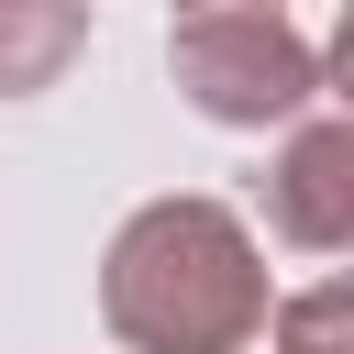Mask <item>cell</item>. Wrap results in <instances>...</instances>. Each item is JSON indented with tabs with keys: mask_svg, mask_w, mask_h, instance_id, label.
<instances>
[{
	"mask_svg": "<svg viewBox=\"0 0 354 354\" xmlns=\"http://www.w3.org/2000/svg\"><path fill=\"white\" fill-rule=\"evenodd\" d=\"M100 310L133 354H243L266 332V266L221 199H155L122 221Z\"/></svg>",
	"mask_w": 354,
	"mask_h": 354,
	"instance_id": "obj_1",
	"label": "cell"
},
{
	"mask_svg": "<svg viewBox=\"0 0 354 354\" xmlns=\"http://www.w3.org/2000/svg\"><path fill=\"white\" fill-rule=\"evenodd\" d=\"M166 55H177V77L210 122H288L321 88L299 22H277V11H188Z\"/></svg>",
	"mask_w": 354,
	"mask_h": 354,
	"instance_id": "obj_2",
	"label": "cell"
},
{
	"mask_svg": "<svg viewBox=\"0 0 354 354\" xmlns=\"http://www.w3.org/2000/svg\"><path fill=\"white\" fill-rule=\"evenodd\" d=\"M266 221H277L288 243H310V254H343V243H354V111H343V122H310V133L277 155Z\"/></svg>",
	"mask_w": 354,
	"mask_h": 354,
	"instance_id": "obj_3",
	"label": "cell"
},
{
	"mask_svg": "<svg viewBox=\"0 0 354 354\" xmlns=\"http://www.w3.org/2000/svg\"><path fill=\"white\" fill-rule=\"evenodd\" d=\"M77 44V11H0V88H44Z\"/></svg>",
	"mask_w": 354,
	"mask_h": 354,
	"instance_id": "obj_4",
	"label": "cell"
},
{
	"mask_svg": "<svg viewBox=\"0 0 354 354\" xmlns=\"http://www.w3.org/2000/svg\"><path fill=\"white\" fill-rule=\"evenodd\" d=\"M277 354H354V277H321L277 310Z\"/></svg>",
	"mask_w": 354,
	"mask_h": 354,
	"instance_id": "obj_5",
	"label": "cell"
},
{
	"mask_svg": "<svg viewBox=\"0 0 354 354\" xmlns=\"http://www.w3.org/2000/svg\"><path fill=\"white\" fill-rule=\"evenodd\" d=\"M332 66H343V111H354V22L332 33Z\"/></svg>",
	"mask_w": 354,
	"mask_h": 354,
	"instance_id": "obj_6",
	"label": "cell"
}]
</instances>
